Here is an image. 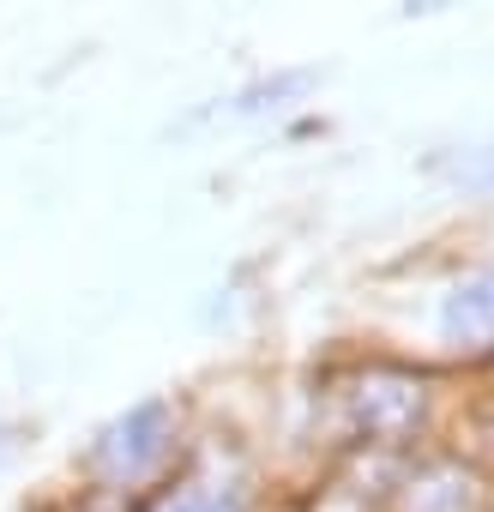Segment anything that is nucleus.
<instances>
[{"label":"nucleus","instance_id":"0eeeda50","mask_svg":"<svg viewBox=\"0 0 494 512\" xmlns=\"http://www.w3.org/2000/svg\"><path fill=\"white\" fill-rule=\"evenodd\" d=\"M428 175H440L464 199H494V145H440L428 157Z\"/></svg>","mask_w":494,"mask_h":512},{"label":"nucleus","instance_id":"f257e3e1","mask_svg":"<svg viewBox=\"0 0 494 512\" xmlns=\"http://www.w3.org/2000/svg\"><path fill=\"white\" fill-rule=\"evenodd\" d=\"M314 470L332 458H416L440 446L452 416V374L404 350H344L308 374Z\"/></svg>","mask_w":494,"mask_h":512},{"label":"nucleus","instance_id":"9d476101","mask_svg":"<svg viewBox=\"0 0 494 512\" xmlns=\"http://www.w3.org/2000/svg\"><path fill=\"white\" fill-rule=\"evenodd\" d=\"M19 512H79V500H73V494H67V500H61V494H43V500H25Z\"/></svg>","mask_w":494,"mask_h":512},{"label":"nucleus","instance_id":"7ed1b4c3","mask_svg":"<svg viewBox=\"0 0 494 512\" xmlns=\"http://www.w3.org/2000/svg\"><path fill=\"white\" fill-rule=\"evenodd\" d=\"M121 512H266V470L241 434H217L199 422L187 464Z\"/></svg>","mask_w":494,"mask_h":512},{"label":"nucleus","instance_id":"39448f33","mask_svg":"<svg viewBox=\"0 0 494 512\" xmlns=\"http://www.w3.org/2000/svg\"><path fill=\"white\" fill-rule=\"evenodd\" d=\"M386 512H494V488L446 446H428L392 470Z\"/></svg>","mask_w":494,"mask_h":512},{"label":"nucleus","instance_id":"6e6552de","mask_svg":"<svg viewBox=\"0 0 494 512\" xmlns=\"http://www.w3.org/2000/svg\"><path fill=\"white\" fill-rule=\"evenodd\" d=\"M314 85H320V67H278V73H266V79H254V85H241L223 109H229V115H272V109H284V103H302Z\"/></svg>","mask_w":494,"mask_h":512},{"label":"nucleus","instance_id":"423d86ee","mask_svg":"<svg viewBox=\"0 0 494 512\" xmlns=\"http://www.w3.org/2000/svg\"><path fill=\"white\" fill-rule=\"evenodd\" d=\"M440 446L458 452V458L494 488V374H488V380H464V392L452 398V416H446Z\"/></svg>","mask_w":494,"mask_h":512},{"label":"nucleus","instance_id":"20e7f679","mask_svg":"<svg viewBox=\"0 0 494 512\" xmlns=\"http://www.w3.org/2000/svg\"><path fill=\"white\" fill-rule=\"evenodd\" d=\"M434 368L452 380L494 374V260H458L434 290Z\"/></svg>","mask_w":494,"mask_h":512},{"label":"nucleus","instance_id":"1a4fd4ad","mask_svg":"<svg viewBox=\"0 0 494 512\" xmlns=\"http://www.w3.org/2000/svg\"><path fill=\"white\" fill-rule=\"evenodd\" d=\"M19 452H25V422L0 416V470H7V464H19Z\"/></svg>","mask_w":494,"mask_h":512},{"label":"nucleus","instance_id":"f03ea898","mask_svg":"<svg viewBox=\"0 0 494 512\" xmlns=\"http://www.w3.org/2000/svg\"><path fill=\"white\" fill-rule=\"evenodd\" d=\"M193 434H199V416L181 392H145L73 452V482H79L73 494L97 512H121L187 464Z\"/></svg>","mask_w":494,"mask_h":512}]
</instances>
